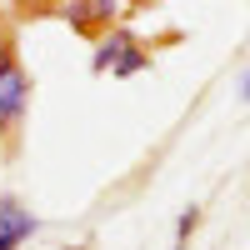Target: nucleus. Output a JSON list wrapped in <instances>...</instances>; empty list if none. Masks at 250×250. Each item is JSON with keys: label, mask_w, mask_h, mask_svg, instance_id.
Returning a JSON list of instances; mask_svg holds the SVG:
<instances>
[{"label": "nucleus", "mask_w": 250, "mask_h": 250, "mask_svg": "<svg viewBox=\"0 0 250 250\" xmlns=\"http://www.w3.org/2000/svg\"><path fill=\"white\" fill-rule=\"evenodd\" d=\"M15 65H20V55H15V40H10V35H0V80H5Z\"/></svg>", "instance_id": "obj_7"}, {"label": "nucleus", "mask_w": 250, "mask_h": 250, "mask_svg": "<svg viewBox=\"0 0 250 250\" xmlns=\"http://www.w3.org/2000/svg\"><path fill=\"white\" fill-rule=\"evenodd\" d=\"M25 110H30V70L15 65L5 80H0V140H15L20 135Z\"/></svg>", "instance_id": "obj_1"}, {"label": "nucleus", "mask_w": 250, "mask_h": 250, "mask_svg": "<svg viewBox=\"0 0 250 250\" xmlns=\"http://www.w3.org/2000/svg\"><path fill=\"white\" fill-rule=\"evenodd\" d=\"M0 250H20V245H15V240H10L5 230H0Z\"/></svg>", "instance_id": "obj_9"}, {"label": "nucleus", "mask_w": 250, "mask_h": 250, "mask_svg": "<svg viewBox=\"0 0 250 250\" xmlns=\"http://www.w3.org/2000/svg\"><path fill=\"white\" fill-rule=\"evenodd\" d=\"M140 70H150V50H145L140 40H135V45L125 50L115 65H110V75H115V80H130V75H140Z\"/></svg>", "instance_id": "obj_4"}, {"label": "nucleus", "mask_w": 250, "mask_h": 250, "mask_svg": "<svg viewBox=\"0 0 250 250\" xmlns=\"http://www.w3.org/2000/svg\"><path fill=\"white\" fill-rule=\"evenodd\" d=\"M60 20H70V30H80V35H95L100 30L85 0H60Z\"/></svg>", "instance_id": "obj_5"}, {"label": "nucleus", "mask_w": 250, "mask_h": 250, "mask_svg": "<svg viewBox=\"0 0 250 250\" xmlns=\"http://www.w3.org/2000/svg\"><path fill=\"white\" fill-rule=\"evenodd\" d=\"M0 230H5L15 245H25L35 230H40V220H35V210L25 200H15V195H0Z\"/></svg>", "instance_id": "obj_2"}, {"label": "nucleus", "mask_w": 250, "mask_h": 250, "mask_svg": "<svg viewBox=\"0 0 250 250\" xmlns=\"http://www.w3.org/2000/svg\"><path fill=\"white\" fill-rule=\"evenodd\" d=\"M130 45H135V35H130V30H120V25H110V35H100V45H95V55H90V70H95V75H105V70H110Z\"/></svg>", "instance_id": "obj_3"}, {"label": "nucleus", "mask_w": 250, "mask_h": 250, "mask_svg": "<svg viewBox=\"0 0 250 250\" xmlns=\"http://www.w3.org/2000/svg\"><path fill=\"white\" fill-rule=\"evenodd\" d=\"M240 100H245V105H250V70L240 75Z\"/></svg>", "instance_id": "obj_8"}, {"label": "nucleus", "mask_w": 250, "mask_h": 250, "mask_svg": "<svg viewBox=\"0 0 250 250\" xmlns=\"http://www.w3.org/2000/svg\"><path fill=\"white\" fill-rule=\"evenodd\" d=\"M85 5H90V15H95V25H100V30H110L115 20L130 10V0H85Z\"/></svg>", "instance_id": "obj_6"}]
</instances>
